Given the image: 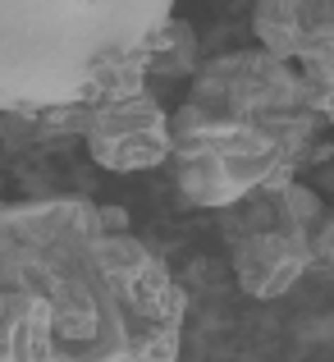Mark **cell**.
Listing matches in <instances>:
<instances>
[{
	"label": "cell",
	"instance_id": "cell-5",
	"mask_svg": "<svg viewBox=\"0 0 334 362\" xmlns=\"http://www.w3.org/2000/svg\"><path fill=\"white\" fill-rule=\"evenodd\" d=\"M83 142L101 170H114V175L156 170L169 160V110L151 88L124 101H92Z\"/></svg>",
	"mask_w": 334,
	"mask_h": 362
},
{
	"label": "cell",
	"instance_id": "cell-3",
	"mask_svg": "<svg viewBox=\"0 0 334 362\" xmlns=\"http://www.w3.org/2000/svg\"><path fill=\"white\" fill-rule=\"evenodd\" d=\"M174 0H0V110L32 119L78 101L119 60L156 42Z\"/></svg>",
	"mask_w": 334,
	"mask_h": 362
},
{
	"label": "cell",
	"instance_id": "cell-4",
	"mask_svg": "<svg viewBox=\"0 0 334 362\" xmlns=\"http://www.w3.org/2000/svg\"><path fill=\"white\" fill-rule=\"evenodd\" d=\"M321 216H326L321 193H311L298 179L275 188H252L238 202L220 206L229 262H234V275L247 298H284L316 266L311 230L321 225Z\"/></svg>",
	"mask_w": 334,
	"mask_h": 362
},
{
	"label": "cell",
	"instance_id": "cell-6",
	"mask_svg": "<svg viewBox=\"0 0 334 362\" xmlns=\"http://www.w3.org/2000/svg\"><path fill=\"white\" fill-rule=\"evenodd\" d=\"M330 0H256L252 9V33L261 42V51H270L275 60H298L307 33L326 18Z\"/></svg>",
	"mask_w": 334,
	"mask_h": 362
},
{
	"label": "cell",
	"instance_id": "cell-7",
	"mask_svg": "<svg viewBox=\"0 0 334 362\" xmlns=\"http://www.w3.org/2000/svg\"><path fill=\"white\" fill-rule=\"evenodd\" d=\"M197 69H202V60H197V33H193V23H184V18L169 14V23L160 28V37H156V55H151L147 83L151 78H165V83L188 78V83H193Z\"/></svg>",
	"mask_w": 334,
	"mask_h": 362
},
{
	"label": "cell",
	"instance_id": "cell-8",
	"mask_svg": "<svg viewBox=\"0 0 334 362\" xmlns=\"http://www.w3.org/2000/svg\"><path fill=\"white\" fill-rule=\"evenodd\" d=\"M88 115H92V101H55V106H42L32 115V124L42 133H83L88 129Z\"/></svg>",
	"mask_w": 334,
	"mask_h": 362
},
{
	"label": "cell",
	"instance_id": "cell-1",
	"mask_svg": "<svg viewBox=\"0 0 334 362\" xmlns=\"http://www.w3.org/2000/svg\"><path fill=\"white\" fill-rule=\"evenodd\" d=\"M188 298L88 197L0 206V362H174Z\"/></svg>",
	"mask_w": 334,
	"mask_h": 362
},
{
	"label": "cell",
	"instance_id": "cell-10",
	"mask_svg": "<svg viewBox=\"0 0 334 362\" xmlns=\"http://www.w3.org/2000/svg\"><path fill=\"white\" fill-rule=\"evenodd\" d=\"M330 14H334V0H330ZM326 119H330V124H334V106H330V110H326Z\"/></svg>",
	"mask_w": 334,
	"mask_h": 362
},
{
	"label": "cell",
	"instance_id": "cell-9",
	"mask_svg": "<svg viewBox=\"0 0 334 362\" xmlns=\"http://www.w3.org/2000/svg\"><path fill=\"white\" fill-rule=\"evenodd\" d=\"M311 252H316L321 266H334V216L330 211L321 216V225L311 230Z\"/></svg>",
	"mask_w": 334,
	"mask_h": 362
},
{
	"label": "cell",
	"instance_id": "cell-2",
	"mask_svg": "<svg viewBox=\"0 0 334 362\" xmlns=\"http://www.w3.org/2000/svg\"><path fill=\"white\" fill-rule=\"evenodd\" d=\"M330 119L307 97L298 64L270 51L202 60L188 97L169 110V179L193 206L220 211L252 188H275L326 156Z\"/></svg>",
	"mask_w": 334,
	"mask_h": 362
}]
</instances>
